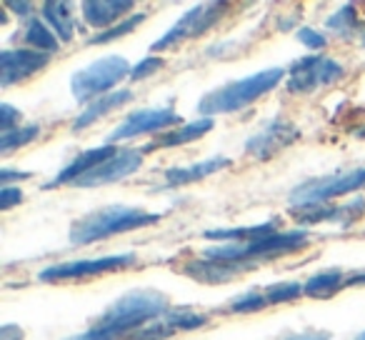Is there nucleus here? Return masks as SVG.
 Listing matches in <instances>:
<instances>
[{
	"label": "nucleus",
	"mask_w": 365,
	"mask_h": 340,
	"mask_svg": "<svg viewBox=\"0 0 365 340\" xmlns=\"http://www.w3.org/2000/svg\"><path fill=\"white\" fill-rule=\"evenodd\" d=\"M168 313V298L155 290H133L118 298L93 328L71 340H120Z\"/></svg>",
	"instance_id": "1"
},
{
	"label": "nucleus",
	"mask_w": 365,
	"mask_h": 340,
	"mask_svg": "<svg viewBox=\"0 0 365 340\" xmlns=\"http://www.w3.org/2000/svg\"><path fill=\"white\" fill-rule=\"evenodd\" d=\"M158 220H160V213H148V210L128 208V205H110V208L96 210V213H88L81 220H76L71 225V243L91 245L96 240L110 238V235L155 225Z\"/></svg>",
	"instance_id": "2"
},
{
	"label": "nucleus",
	"mask_w": 365,
	"mask_h": 340,
	"mask_svg": "<svg viewBox=\"0 0 365 340\" xmlns=\"http://www.w3.org/2000/svg\"><path fill=\"white\" fill-rule=\"evenodd\" d=\"M283 68H268V71H260L250 78H243V81L228 83V86L218 88V91L208 93L205 98H200L198 103V113L203 118H213L218 113H235L240 108L250 105L253 101L263 98L265 93H270L280 81L285 78Z\"/></svg>",
	"instance_id": "3"
},
{
	"label": "nucleus",
	"mask_w": 365,
	"mask_h": 340,
	"mask_svg": "<svg viewBox=\"0 0 365 340\" xmlns=\"http://www.w3.org/2000/svg\"><path fill=\"white\" fill-rule=\"evenodd\" d=\"M305 243H308V230H288V233L275 230V233L263 235L258 240H250V243H228V245H218V248H205L203 258L218 260V263L255 265L260 260L293 253V250L303 248Z\"/></svg>",
	"instance_id": "4"
},
{
	"label": "nucleus",
	"mask_w": 365,
	"mask_h": 340,
	"mask_svg": "<svg viewBox=\"0 0 365 340\" xmlns=\"http://www.w3.org/2000/svg\"><path fill=\"white\" fill-rule=\"evenodd\" d=\"M133 68L128 66L125 58L120 56H106L101 61L91 63L83 71L73 73L71 78V91L73 98L81 103L86 101H98V98L108 96L110 88H115L123 78H130Z\"/></svg>",
	"instance_id": "5"
},
{
	"label": "nucleus",
	"mask_w": 365,
	"mask_h": 340,
	"mask_svg": "<svg viewBox=\"0 0 365 340\" xmlns=\"http://www.w3.org/2000/svg\"><path fill=\"white\" fill-rule=\"evenodd\" d=\"M365 185V168L350 170V173L328 175V178L310 180V183L300 185L290 193V205L295 208H310V205H323L333 198H340L345 193L363 188Z\"/></svg>",
	"instance_id": "6"
},
{
	"label": "nucleus",
	"mask_w": 365,
	"mask_h": 340,
	"mask_svg": "<svg viewBox=\"0 0 365 340\" xmlns=\"http://www.w3.org/2000/svg\"><path fill=\"white\" fill-rule=\"evenodd\" d=\"M343 66L335 63L333 58L325 56H308L300 58V61L293 63V68L288 71V93H295V96H310L318 88H325L330 83L340 81L343 78Z\"/></svg>",
	"instance_id": "7"
},
{
	"label": "nucleus",
	"mask_w": 365,
	"mask_h": 340,
	"mask_svg": "<svg viewBox=\"0 0 365 340\" xmlns=\"http://www.w3.org/2000/svg\"><path fill=\"white\" fill-rule=\"evenodd\" d=\"M223 11H225L223 3H200L193 11L185 13L165 36L158 38L150 46V51H168V48L178 46V43H182V41L203 36V33H208L210 28L223 18Z\"/></svg>",
	"instance_id": "8"
},
{
	"label": "nucleus",
	"mask_w": 365,
	"mask_h": 340,
	"mask_svg": "<svg viewBox=\"0 0 365 340\" xmlns=\"http://www.w3.org/2000/svg\"><path fill=\"white\" fill-rule=\"evenodd\" d=\"M135 253H120V255H106L96 260H73V263H58L51 268L41 270L38 280L43 283H56V280H71V278H91V275H106L123 270L135 263Z\"/></svg>",
	"instance_id": "9"
},
{
	"label": "nucleus",
	"mask_w": 365,
	"mask_h": 340,
	"mask_svg": "<svg viewBox=\"0 0 365 340\" xmlns=\"http://www.w3.org/2000/svg\"><path fill=\"white\" fill-rule=\"evenodd\" d=\"M300 138V130L285 118H273L263 130H258L248 143H245V150L250 153L258 160H268L275 153H280L283 148H288L290 143H295Z\"/></svg>",
	"instance_id": "10"
},
{
	"label": "nucleus",
	"mask_w": 365,
	"mask_h": 340,
	"mask_svg": "<svg viewBox=\"0 0 365 340\" xmlns=\"http://www.w3.org/2000/svg\"><path fill=\"white\" fill-rule=\"evenodd\" d=\"M180 123V115L173 113L170 108H158V110H135L115 128V130L108 135V143H118V140H130V138L145 135L153 130H163V128H170Z\"/></svg>",
	"instance_id": "11"
},
{
	"label": "nucleus",
	"mask_w": 365,
	"mask_h": 340,
	"mask_svg": "<svg viewBox=\"0 0 365 340\" xmlns=\"http://www.w3.org/2000/svg\"><path fill=\"white\" fill-rule=\"evenodd\" d=\"M143 165V150H118L113 158H108L106 163L91 170L88 175L78 178L73 185H81V188H96V185H108L115 183V180L128 178L130 173H135L138 168Z\"/></svg>",
	"instance_id": "12"
},
{
	"label": "nucleus",
	"mask_w": 365,
	"mask_h": 340,
	"mask_svg": "<svg viewBox=\"0 0 365 340\" xmlns=\"http://www.w3.org/2000/svg\"><path fill=\"white\" fill-rule=\"evenodd\" d=\"M205 323H208V318L200 313H193V310H168L165 315H160L153 323H148L145 328L133 333L130 340H163V338H170L173 333L200 328Z\"/></svg>",
	"instance_id": "13"
},
{
	"label": "nucleus",
	"mask_w": 365,
	"mask_h": 340,
	"mask_svg": "<svg viewBox=\"0 0 365 340\" xmlns=\"http://www.w3.org/2000/svg\"><path fill=\"white\" fill-rule=\"evenodd\" d=\"M48 66L46 53L33 51H3L0 53V86L8 88L13 83H21Z\"/></svg>",
	"instance_id": "14"
},
{
	"label": "nucleus",
	"mask_w": 365,
	"mask_h": 340,
	"mask_svg": "<svg viewBox=\"0 0 365 340\" xmlns=\"http://www.w3.org/2000/svg\"><path fill=\"white\" fill-rule=\"evenodd\" d=\"M115 148L113 145H103V148H96V150H86L81 153V155L76 158L73 163H68L66 168H63L61 173L56 175V178L48 183V188H58V185H68V183H76L78 178H83V175H88L91 170H96L101 163H106L108 158L115 155Z\"/></svg>",
	"instance_id": "15"
},
{
	"label": "nucleus",
	"mask_w": 365,
	"mask_h": 340,
	"mask_svg": "<svg viewBox=\"0 0 365 340\" xmlns=\"http://www.w3.org/2000/svg\"><path fill=\"white\" fill-rule=\"evenodd\" d=\"M363 208H365V198H355V200H350L348 205H343V208H323V205H318V208H313V210H300V213H295V220L303 225L330 220V223H340L345 228V225H350L363 213Z\"/></svg>",
	"instance_id": "16"
},
{
	"label": "nucleus",
	"mask_w": 365,
	"mask_h": 340,
	"mask_svg": "<svg viewBox=\"0 0 365 340\" xmlns=\"http://www.w3.org/2000/svg\"><path fill=\"white\" fill-rule=\"evenodd\" d=\"M83 18L88 26L93 28H108L113 21H118L120 16H125L128 11H133V0H88L83 3Z\"/></svg>",
	"instance_id": "17"
},
{
	"label": "nucleus",
	"mask_w": 365,
	"mask_h": 340,
	"mask_svg": "<svg viewBox=\"0 0 365 340\" xmlns=\"http://www.w3.org/2000/svg\"><path fill=\"white\" fill-rule=\"evenodd\" d=\"M133 101V91H128V88H123V91H115V93H108V96L98 98V101H93L91 105L86 108V110L81 113V115L73 120V133L83 130V128L93 125V123L98 120V118L108 115L110 110H118V108H123L125 103Z\"/></svg>",
	"instance_id": "18"
},
{
	"label": "nucleus",
	"mask_w": 365,
	"mask_h": 340,
	"mask_svg": "<svg viewBox=\"0 0 365 340\" xmlns=\"http://www.w3.org/2000/svg\"><path fill=\"white\" fill-rule=\"evenodd\" d=\"M230 165V158L225 155H215V158H208L203 163H195L190 168H173L165 173V185H188V183H195L200 178H208L210 173H218L223 168Z\"/></svg>",
	"instance_id": "19"
},
{
	"label": "nucleus",
	"mask_w": 365,
	"mask_h": 340,
	"mask_svg": "<svg viewBox=\"0 0 365 340\" xmlns=\"http://www.w3.org/2000/svg\"><path fill=\"white\" fill-rule=\"evenodd\" d=\"M208 130H213V118H200V120H193V123H188V125H180L178 130L165 133V135L158 138L155 143L143 148V153H148L150 148H173V145H182V143L198 140V138H203Z\"/></svg>",
	"instance_id": "20"
},
{
	"label": "nucleus",
	"mask_w": 365,
	"mask_h": 340,
	"mask_svg": "<svg viewBox=\"0 0 365 340\" xmlns=\"http://www.w3.org/2000/svg\"><path fill=\"white\" fill-rule=\"evenodd\" d=\"M345 273L343 270H323V273H315L313 278L305 280V295L310 298H330L340 285H345Z\"/></svg>",
	"instance_id": "21"
},
{
	"label": "nucleus",
	"mask_w": 365,
	"mask_h": 340,
	"mask_svg": "<svg viewBox=\"0 0 365 340\" xmlns=\"http://www.w3.org/2000/svg\"><path fill=\"white\" fill-rule=\"evenodd\" d=\"M43 18L51 23L53 33L61 38V43H68L73 38V16L68 11V3H43Z\"/></svg>",
	"instance_id": "22"
},
{
	"label": "nucleus",
	"mask_w": 365,
	"mask_h": 340,
	"mask_svg": "<svg viewBox=\"0 0 365 340\" xmlns=\"http://www.w3.org/2000/svg\"><path fill=\"white\" fill-rule=\"evenodd\" d=\"M275 233V223L265 225H253V228H238V230H205V238L208 240H235V243H250V240H258L263 235Z\"/></svg>",
	"instance_id": "23"
},
{
	"label": "nucleus",
	"mask_w": 365,
	"mask_h": 340,
	"mask_svg": "<svg viewBox=\"0 0 365 340\" xmlns=\"http://www.w3.org/2000/svg\"><path fill=\"white\" fill-rule=\"evenodd\" d=\"M26 43H31L33 48H38V53H46V56L58 51V36L38 18H33L26 26Z\"/></svg>",
	"instance_id": "24"
},
{
	"label": "nucleus",
	"mask_w": 365,
	"mask_h": 340,
	"mask_svg": "<svg viewBox=\"0 0 365 340\" xmlns=\"http://www.w3.org/2000/svg\"><path fill=\"white\" fill-rule=\"evenodd\" d=\"M325 26L330 28V31H335L338 36H353V33H358V28H360V18H358V13H355V8L350 6H343L338 13H333V16L325 21Z\"/></svg>",
	"instance_id": "25"
},
{
	"label": "nucleus",
	"mask_w": 365,
	"mask_h": 340,
	"mask_svg": "<svg viewBox=\"0 0 365 340\" xmlns=\"http://www.w3.org/2000/svg\"><path fill=\"white\" fill-rule=\"evenodd\" d=\"M38 135H41V128H38V125L13 128L11 133H3V135H0V153H3V155H8V153L16 150V148L33 143Z\"/></svg>",
	"instance_id": "26"
},
{
	"label": "nucleus",
	"mask_w": 365,
	"mask_h": 340,
	"mask_svg": "<svg viewBox=\"0 0 365 340\" xmlns=\"http://www.w3.org/2000/svg\"><path fill=\"white\" fill-rule=\"evenodd\" d=\"M143 21H145V13H135V16L125 18V21L120 23V26H113V28H108V31H103V33H98V36H93L91 43H93V46H103V43L118 41V38H123V36H128V33L135 31V28L140 26Z\"/></svg>",
	"instance_id": "27"
},
{
	"label": "nucleus",
	"mask_w": 365,
	"mask_h": 340,
	"mask_svg": "<svg viewBox=\"0 0 365 340\" xmlns=\"http://www.w3.org/2000/svg\"><path fill=\"white\" fill-rule=\"evenodd\" d=\"M265 305H270L268 298H265V290H248V293L230 300L228 310L230 313H258Z\"/></svg>",
	"instance_id": "28"
},
{
	"label": "nucleus",
	"mask_w": 365,
	"mask_h": 340,
	"mask_svg": "<svg viewBox=\"0 0 365 340\" xmlns=\"http://www.w3.org/2000/svg\"><path fill=\"white\" fill-rule=\"evenodd\" d=\"M300 295H305V288L300 283H278V285H270V288H265V298H268V303H288V300L293 298H300Z\"/></svg>",
	"instance_id": "29"
},
{
	"label": "nucleus",
	"mask_w": 365,
	"mask_h": 340,
	"mask_svg": "<svg viewBox=\"0 0 365 340\" xmlns=\"http://www.w3.org/2000/svg\"><path fill=\"white\" fill-rule=\"evenodd\" d=\"M163 66H165V63H163V58H155V56L145 58V61H140L135 68H133L130 81H143V78H150L153 73H160Z\"/></svg>",
	"instance_id": "30"
},
{
	"label": "nucleus",
	"mask_w": 365,
	"mask_h": 340,
	"mask_svg": "<svg viewBox=\"0 0 365 340\" xmlns=\"http://www.w3.org/2000/svg\"><path fill=\"white\" fill-rule=\"evenodd\" d=\"M298 41L303 43L305 48H310V51H320V48L328 46V38H325L323 33L313 31V28H300V31H298Z\"/></svg>",
	"instance_id": "31"
},
{
	"label": "nucleus",
	"mask_w": 365,
	"mask_h": 340,
	"mask_svg": "<svg viewBox=\"0 0 365 340\" xmlns=\"http://www.w3.org/2000/svg\"><path fill=\"white\" fill-rule=\"evenodd\" d=\"M18 120H21V113L8 103H3L0 105V133H11Z\"/></svg>",
	"instance_id": "32"
},
{
	"label": "nucleus",
	"mask_w": 365,
	"mask_h": 340,
	"mask_svg": "<svg viewBox=\"0 0 365 340\" xmlns=\"http://www.w3.org/2000/svg\"><path fill=\"white\" fill-rule=\"evenodd\" d=\"M23 200V193L18 188H11V185H6V188L0 190V210H11L16 203H21Z\"/></svg>",
	"instance_id": "33"
},
{
	"label": "nucleus",
	"mask_w": 365,
	"mask_h": 340,
	"mask_svg": "<svg viewBox=\"0 0 365 340\" xmlns=\"http://www.w3.org/2000/svg\"><path fill=\"white\" fill-rule=\"evenodd\" d=\"M33 178V173H18V170H8V168H3L0 170V180H3V188H6L11 180H28Z\"/></svg>",
	"instance_id": "34"
},
{
	"label": "nucleus",
	"mask_w": 365,
	"mask_h": 340,
	"mask_svg": "<svg viewBox=\"0 0 365 340\" xmlns=\"http://www.w3.org/2000/svg\"><path fill=\"white\" fill-rule=\"evenodd\" d=\"M330 338H333V333L320 330V333H295V335H288V338H283V340H330Z\"/></svg>",
	"instance_id": "35"
},
{
	"label": "nucleus",
	"mask_w": 365,
	"mask_h": 340,
	"mask_svg": "<svg viewBox=\"0 0 365 340\" xmlns=\"http://www.w3.org/2000/svg\"><path fill=\"white\" fill-rule=\"evenodd\" d=\"M23 338V330L16 328V325H6V328L0 330V340H21Z\"/></svg>",
	"instance_id": "36"
},
{
	"label": "nucleus",
	"mask_w": 365,
	"mask_h": 340,
	"mask_svg": "<svg viewBox=\"0 0 365 340\" xmlns=\"http://www.w3.org/2000/svg\"><path fill=\"white\" fill-rule=\"evenodd\" d=\"M8 8H11V11H18V16H31V11H33L31 3H8Z\"/></svg>",
	"instance_id": "37"
},
{
	"label": "nucleus",
	"mask_w": 365,
	"mask_h": 340,
	"mask_svg": "<svg viewBox=\"0 0 365 340\" xmlns=\"http://www.w3.org/2000/svg\"><path fill=\"white\" fill-rule=\"evenodd\" d=\"M345 285H365V273H355L348 278V283Z\"/></svg>",
	"instance_id": "38"
},
{
	"label": "nucleus",
	"mask_w": 365,
	"mask_h": 340,
	"mask_svg": "<svg viewBox=\"0 0 365 340\" xmlns=\"http://www.w3.org/2000/svg\"><path fill=\"white\" fill-rule=\"evenodd\" d=\"M355 135H360V138H365V128H363V130H358V133H355Z\"/></svg>",
	"instance_id": "39"
},
{
	"label": "nucleus",
	"mask_w": 365,
	"mask_h": 340,
	"mask_svg": "<svg viewBox=\"0 0 365 340\" xmlns=\"http://www.w3.org/2000/svg\"><path fill=\"white\" fill-rule=\"evenodd\" d=\"M355 340H365V333H360V335H358V338H355Z\"/></svg>",
	"instance_id": "40"
},
{
	"label": "nucleus",
	"mask_w": 365,
	"mask_h": 340,
	"mask_svg": "<svg viewBox=\"0 0 365 340\" xmlns=\"http://www.w3.org/2000/svg\"><path fill=\"white\" fill-rule=\"evenodd\" d=\"M360 43H363V48H365V33H363V41H360Z\"/></svg>",
	"instance_id": "41"
}]
</instances>
